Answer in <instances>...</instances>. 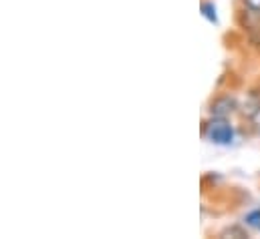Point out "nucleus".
Masks as SVG:
<instances>
[{
  "instance_id": "7ed1b4c3",
  "label": "nucleus",
  "mask_w": 260,
  "mask_h": 239,
  "mask_svg": "<svg viewBox=\"0 0 260 239\" xmlns=\"http://www.w3.org/2000/svg\"><path fill=\"white\" fill-rule=\"evenodd\" d=\"M202 14H204L210 22H216V20H218V16H216V6H214L212 2H204V4H202Z\"/></svg>"
},
{
  "instance_id": "20e7f679",
  "label": "nucleus",
  "mask_w": 260,
  "mask_h": 239,
  "mask_svg": "<svg viewBox=\"0 0 260 239\" xmlns=\"http://www.w3.org/2000/svg\"><path fill=\"white\" fill-rule=\"evenodd\" d=\"M246 225L252 227V229H256V231H260V209H256V211H252V213L246 215Z\"/></svg>"
},
{
  "instance_id": "423d86ee",
  "label": "nucleus",
  "mask_w": 260,
  "mask_h": 239,
  "mask_svg": "<svg viewBox=\"0 0 260 239\" xmlns=\"http://www.w3.org/2000/svg\"><path fill=\"white\" fill-rule=\"evenodd\" d=\"M252 125H254L256 133H260V107L254 111V115H252Z\"/></svg>"
},
{
  "instance_id": "f03ea898",
  "label": "nucleus",
  "mask_w": 260,
  "mask_h": 239,
  "mask_svg": "<svg viewBox=\"0 0 260 239\" xmlns=\"http://www.w3.org/2000/svg\"><path fill=\"white\" fill-rule=\"evenodd\" d=\"M234 109H236V101H234L232 97L224 95V97H218V99L212 103L210 113H212V117H226V115H230Z\"/></svg>"
},
{
  "instance_id": "39448f33",
  "label": "nucleus",
  "mask_w": 260,
  "mask_h": 239,
  "mask_svg": "<svg viewBox=\"0 0 260 239\" xmlns=\"http://www.w3.org/2000/svg\"><path fill=\"white\" fill-rule=\"evenodd\" d=\"M226 235H234V237H246V233H244L242 229H238V227H230V229H226V231L222 233V237H226Z\"/></svg>"
},
{
  "instance_id": "f257e3e1",
  "label": "nucleus",
  "mask_w": 260,
  "mask_h": 239,
  "mask_svg": "<svg viewBox=\"0 0 260 239\" xmlns=\"http://www.w3.org/2000/svg\"><path fill=\"white\" fill-rule=\"evenodd\" d=\"M206 137L216 145H228L234 139V129L226 117H214L206 125Z\"/></svg>"
},
{
  "instance_id": "0eeeda50",
  "label": "nucleus",
  "mask_w": 260,
  "mask_h": 239,
  "mask_svg": "<svg viewBox=\"0 0 260 239\" xmlns=\"http://www.w3.org/2000/svg\"><path fill=\"white\" fill-rule=\"evenodd\" d=\"M246 2V6L250 8V10H256V12H260V0H244Z\"/></svg>"
}]
</instances>
